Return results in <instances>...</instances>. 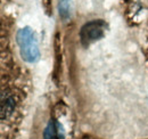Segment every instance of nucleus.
<instances>
[{
    "label": "nucleus",
    "instance_id": "nucleus-1",
    "mask_svg": "<svg viewBox=\"0 0 148 139\" xmlns=\"http://www.w3.org/2000/svg\"><path fill=\"white\" fill-rule=\"evenodd\" d=\"M16 41L22 58L27 63H37L40 58V50L33 30L29 26L18 30L16 34Z\"/></svg>",
    "mask_w": 148,
    "mask_h": 139
},
{
    "label": "nucleus",
    "instance_id": "nucleus-2",
    "mask_svg": "<svg viewBox=\"0 0 148 139\" xmlns=\"http://www.w3.org/2000/svg\"><path fill=\"white\" fill-rule=\"evenodd\" d=\"M107 24L103 19H93L86 23L80 30V40L84 47L104 38Z\"/></svg>",
    "mask_w": 148,
    "mask_h": 139
},
{
    "label": "nucleus",
    "instance_id": "nucleus-3",
    "mask_svg": "<svg viewBox=\"0 0 148 139\" xmlns=\"http://www.w3.org/2000/svg\"><path fill=\"white\" fill-rule=\"evenodd\" d=\"M45 139H63L64 131L59 123L54 120H50L45 130Z\"/></svg>",
    "mask_w": 148,
    "mask_h": 139
},
{
    "label": "nucleus",
    "instance_id": "nucleus-4",
    "mask_svg": "<svg viewBox=\"0 0 148 139\" xmlns=\"http://www.w3.org/2000/svg\"><path fill=\"white\" fill-rule=\"evenodd\" d=\"M15 108V100L12 96H1V120L7 119Z\"/></svg>",
    "mask_w": 148,
    "mask_h": 139
},
{
    "label": "nucleus",
    "instance_id": "nucleus-5",
    "mask_svg": "<svg viewBox=\"0 0 148 139\" xmlns=\"http://www.w3.org/2000/svg\"><path fill=\"white\" fill-rule=\"evenodd\" d=\"M58 13L63 21L69 19L71 16V8H70V0H59L58 2Z\"/></svg>",
    "mask_w": 148,
    "mask_h": 139
},
{
    "label": "nucleus",
    "instance_id": "nucleus-6",
    "mask_svg": "<svg viewBox=\"0 0 148 139\" xmlns=\"http://www.w3.org/2000/svg\"><path fill=\"white\" fill-rule=\"evenodd\" d=\"M51 1L53 0H42V6H43L47 15L53 14V3H51Z\"/></svg>",
    "mask_w": 148,
    "mask_h": 139
}]
</instances>
